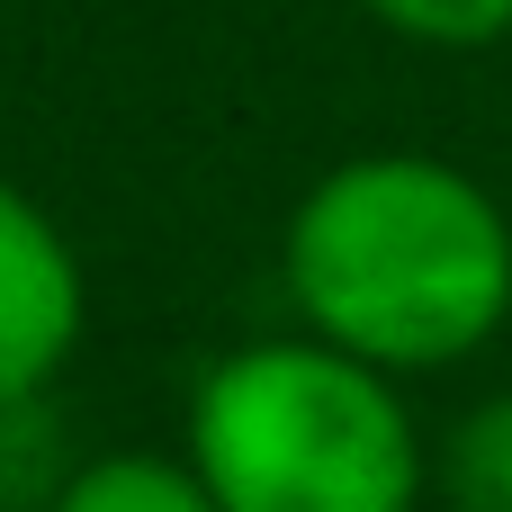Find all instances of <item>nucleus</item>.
<instances>
[{"instance_id": "f257e3e1", "label": "nucleus", "mask_w": 512, "mask_h": 512, "mask_svg": "<svg viewBox=\"0 0 512 512\" xmlns=\"http://www.w3.org/2000/svg\"><path fill=\"white\" fill-rule=\"evenodd\" d=\"M279 288L315 342L387 378H423L504 333L512 216L459 162L351 153L288 207Z\"/></svg>"}, {"instance_id": "f03ea898", "label": "nucleus", "mask_w": 512, "mask_h": 512, "mask_svg": "<svg viewBox=\"0 0 512 512\" xmlns=\"http://www.w3.org/2000/svg\"><path fill=\"white\" fill-rule=\"evenodd\" d=\"M189 468L216 512H414L423 441L387 369L288 333L225 351L189 396Z\"/></svg>"}, {"instance_id": "7ed1b4c3", "label": "nucleus", "mask_w": 512, "mask_h": 512, "mask_svg": "<svg viewBox=\"0 0 512 512\" xmlns=\"http://www.w3.org/2000/svg\"><path fill=\"white\" fill-rule=\"evenodd\" d=\"M81 324H90V279L72 234L18 180H0V405H36L81 351Z\"/></svg>"}, {"instance_id": "20e7f679", "label": "nucleus", "mask_w": 512, "mask_h": 512, "mask_svg": "<svg viewBox=\"0 0 512 512\" xmlns=\"http://www.w3.org/2000/svg\"><path fill=\"white\" fill-rule=\"evenodd\" d=\"M45 512H216L189 459H153V450H108L90 468H72Z\"/></svg>"}, {"instance_id": "39448f33", "label": "nucleus", "mask_w": 512, "mask_h": 512, "mask_svg": "<svg viewBox=\"0 0 512 512\" xmlns=\"http://www.w3.org/2000/svg\"><path fill=\"white\" fill-rule=\"evenodd\" d=\"M441 486L459 512H512V396H486L450 450H441Z\"/></svg>"}, {"instance_id": "423d86ee", "label": "nucleus", "mask_w": 512, "mask_h": 512, "mask_svg": "<svg viewBox=\"0 0 512 512\" xmlns=\"http://www.w3.org/2000/svg\"><path fill=\"white\" fill-rule=\"evenodd\" d=\"M360 9H369L378 27H396V36H414V45H450V54L512 36V0H360Z\"/></svg>"}]
</instances>
